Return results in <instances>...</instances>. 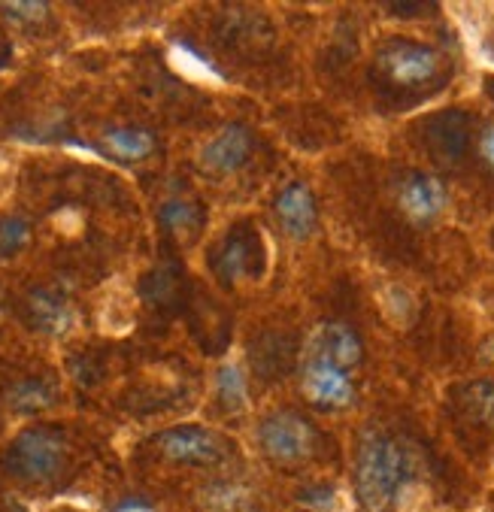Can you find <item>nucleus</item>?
<instances>
[{
	"mask_svg": "<svg viewBox=\"0 0 494 512\" xmlns=\"http://www.w3.org/2000/svg\"><path fill=\"white\" fill-rule=\"evenodd\" d=\"M416 476L413 449L394 434L370 431L361 437L355 452V494L364 509L382 512Z\"/></svg>",
	"mask_w": 494,
	"mask_h": 512,
	"instance_id": "nucleus-1",
	"label": "nucleus"
},
{
	"mask_svg": "<svg viewBox=\"0 0 494 512\" xmlns=\"http://www.w3.org/2000/svg\"><path fill=\"white\" fill-rule=\"evenodd\" d=\"M67 437L58 425L25 428L4 452V470L19 482H49L64 470Z\"/></svg>",
	"mask_w": 494,
	"mask_h": 512,
	"instance_id": "nucleus-2",
	"label": "nucleus"
},
{
	"mask_svg": "<svg viewBox=\"0 0 494 512\" xmlns=\"http://www.w3.org/2000/svg\"><path fill=\"white\" fill-rule=\"evenodd\" d=\"M443 58L434 46L410 37H391L373 58V79L391 88H419L437 79Z\"/></svg>",
	"mask_w": 494,
	"mask_h": 512,
	"instance_id": "nucleus-3",
	"label": "nucleus"
},
{
	"mask_svg": "<svg viewBox=\"0 0 494 512\" xmlns=\"http://www.w3.org/2000/svg\"><path fill=\"white\" fill-rule=\"evenodd\" d=\"M258 446L276 464H301L313 458L319 446V431L313 422L294 409H273L258 422Z\"/></svg>",
	"mask_w": 494,
	"mask_h": 512,
	"instance_id": "nucleus-4",
	"label": "nucleus"
},
{
	"mask_svg": "<svg viewBox=\"0 0 494 512\" xmlns=\"http://www.w3.org/2000/svg\"><path fill=\"white\" fill-rule=\"evenodd\" d=\"M210 270L219 282L234 285L243 279H261L267 267V249L261 231L249 222L234 225L213 249H210Z\"/></svg>",
	"mask_w": 494,
	"mask_h": 512,
	"instance_id": "nucleus-5",
	"label": "nucleus"
},
{
	"mask_svg": "<svg viewBox=\"0 0 494 512\" xmlns=\"http://www.w3.org/2000/svg\"><path fill=\"white\" fill-rule=\"evenodd\" d=\"M155 449L161 458L185 467H219L231 458V446L210 428L179 425L155 434Z\"/></svg>",
	"mask_w": 494,
	"mask_h": 512,
	"instance_id": "nucleus-6",
	"label": "nucleus"
},
{
	"mask_svg": "<svg viewBox=\"0 0 494 512\" xmlns=\"http://www.w3.org/2000/svg\"><path fill=\"white\" fill-rule=\"evenodd\" d=\"M470 137H473V122L464 110H443L422 125L425 149L440 164H458L470 149Z\"/></svg>",
	"mask_w": 494,
	"mask_h": 512,
	"instance_id": "nucleus-7",
	"label": "nucleus"
},
{
	"mask_svg": "<svg viewBox=\"0 0 494 512\" xmlns=\"http://www.w3.org/2000/svg\"><path fill=\"white\" fill-rule=\"evenodd\" d=\"M273 216L291 240L313 237L319 225V203H316L313 188L307 182H288L273 197Z\"/></svg>",
	"mask_w": 494,
	"mask_h": 512,
	"instance_id": "nucleus-8",
	"label": "nucleus"
},
{
	"mask_svg": "<svg viewBox=\"0 0 494 512\" xmlns=\"http://www.w3.org/2000/svg\"><path fill=\"white\" fill-rule=\"evenodd\" d=\"M304 355L328 361V364H334L340 370H352V367L361 364L364 343L355 334V328H349L346 322H325L310 334V343H307Z\"/></svg>",
	"mask_w": 494,
	"mask_h": 512,
	"instance_id": "nucleus-9",
	"label": "nucleus"
},
{
	"mask_svg": "<svg viewBox=\"0 0 494 512\" xmlns=\"http://www.w3.org/2000/svg\"><path fill=\"white\" fill-rule=\"evenodd\" d=\"M301 388L307 400L316 406H346L355 397V385L349 379V370H340L328 361L307 358L304 355V370H301Z\"/></svg>",
	"mask_w": 494,
	"mask_h": 512,
	"instance_id": "nucleus-10",
	"label": "nucleus"
},
{
	"mask_svg": "<svg viewBox=\"0 0 494 512\" xmlns=\"http://www.w3.org/2000/svg\"><path fill=\"white\" fill-rule=\"evenodd\" d=\"M255 149V137L246 125H228L222 128L201 152V164L204 170L216 173V176H231L237 170H243L252 158Z\"/></svg>",
	"mask_w": 494,
	"mask_h": 512,
	"instance_id": "nucleus-11",
	"label": "nucleus"
},
{
	"mask_svg": "<svg viewBox=\"0 0 494 512\" xmlns=\"http://www.w3.org/2000/svg\"><path fill=\"white\" fill-rule=\"evenodd\" d=\"M398 203L401 210L419 222V225H428L434 222L443 207H446V188L437 176H428V173H407L401 182H398Z\"/></svg>",
	"mask_w": 494,
	"mask_h": 512,
	"instance_id": "nucleus-12",
	"label": "nucleus"
},
{
	"mask_svg": "<svg viewBox=\"0 0 494 512\" xmlns=\"http://www.w3.org/2000/svg\"><path fill=\"white\" fill-rule=\"evenodd\" d=\"M22 313H25L28 328L49 334V337H61L73 328L70 300L55 288H34L22 303Z\"/></svg>",
	"mask_w": 494,
	"mask_h": 512,
	"instance_id": "nucleus-13",
	"label": "nucleus"
},
{
	"mask_svg": "<svg viewBox=\"0 0 494 512\" xmlns=\"http://www.w3.org/2000/svg\"><path fill=\"white\" fill-rule=\"evenodd\" d=\"M7 406L19 416H37L46 413L58 403V385L46 376H22L7 385Z\"/></svg>",
	"mask_w": 494,
	"mask_h": 512,
	"instance_id": "nucleus-14",
	"label": "nucleus"
},
{
	"mask_svg": "<svg viewBox=\"0 0 494 512\" xmlns=\"http://www.w3.org/2000/svg\"><path fill=\"white\" fill-rule=\"evenodd\" d=\"M104 146L119 161H143L155 152V134L146 128H113L104 134Z\"/></svg>",
	"mask_w": 494,
	"mask_h": 512,
	"instance_id": "nucleus-15",
	"label": "nucleus"
},
{
	"mask_svg": "<svg viewBox=\"0 0 494 512\" xmlns=\"http://www.w3.org/2000/svg\"><path fill=\"white\" fill-rule=\"evenodd\" d=\"M179 291H182V270L176 264H158L140 282V294L149 306H170L176 303Z\"/></svg>",
	"mask_w": 494,
	"mask_h": 512,
	"instance_id": "nucleus-16",
	"label": "nucleus"
},
{
	"mask_svg": "<svg viewBox=\"0 0 494 512\" xmlns=\"http://www.w3.org/2000/svg\"><path fill=\"white\" fill-rule=\"evenodd\" d=\"M158 222L173 234H194V231H201V225H204V210L197 207L194 200L173 197V200L161 203Z\"/></svg>",
	"mask_w": 494,
	"mask_h": 512,
	"instance_id": "nucleus-17",
	"label": "nucleus"
},
{
	"mask_svg": "<svg viewBox=\"0 0 494 512\" xmlns=\"http://www.w3.org/2000/svg\"><path fill=\"white\" fill-rule=\"evenodd\" d=\"M216 397L222 403L225 413H243L246 409V376L237 364H225L219 373H216Z\"/></svg>",
	"mask_w": 494,
	"mask_h": 512,
	"instance_id": "nucleus-18",
	"label": "nucleus"
},
{
	"mask_svg": "<svg viewBox=\"0 0 494 512\" xmlns=\"http://www.w3.org/2000/svg\"><path fill=\"white\" fill-rule=\"evenodd\" d=\"M461 409L476 425H494V385L470 382L461 388Z\"/></svg>",
	"mask_w": 494,
	"mask_h": 512,
	"instance_id": "nucleus-19",
	"label": "nucleus"
},
{
	"mask_svg": "<svg viewBox=\"0 0 494 512\" xmlns=\"http://www.w3.org/2000/svg\"><path fill=\"white\" fill-rule=\"evenodd\" d=\"M31 243V225L22 216L0 219V258H16Z\"/></svg>",
	"mask_w": 494,
	"mask_h": 512,
	"instance_id": "nucleus-20",
	"label": "nucleus"
},
{
	"mask_svg": "<svg viewBox=\"0 0 494 512\" xmlns=\"http://www.w3.org/2000/svg\"><path fill=\"white\" fill-rule=\"evenodd\" d=\"M4 13H10V19H16V22L37 25L46 19L49 7L46 4H4Z\"/></svg>",
	"mask_w": 494,
	"mask_h": 512,
	"instance_id": "nucleus-21",
	"label": "nucleus"
},
{
	"mask_svg": "<svg viewBox=\"0 0 494 512\" xmlns=\"http://www.w3.org/2000/svg\"><path fill=\"white\" fill-rule=\"evenodd\" d=\"M385 10L401 13V19H419V13H431L434 4H385Z\"/></svg>",
	"mask_w": 494,
	"mask_h": 512,
	"instance_id": "nucleus-22",
	"label": "nucleus"
},
{
	"mask_svg": "<svg viewBox=\"0 0 494 512\" xmlns=\"http://www.w3.org/2000/svg\"><path fill=\"white\" fill-rule=\"evenodd\" d=\"M479 149H482V158L494 167V122L485 125L482 137H479Z\"/></svg>",
	"mask_w": 494,
	"mask_h": 512,
	"instance_id": "nucleus-23",
	"label": "nucleus"
}]
</instances>
